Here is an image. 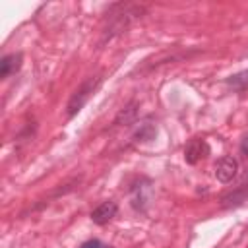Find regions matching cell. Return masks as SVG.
<instances>
[{
	"mask_svg": "<svg viewBox=\"0 0 248 248\" xmlns=\"http://www.w3.org/2000/svg\"><path fill=\"white\" fill-rule=\"evenodd\" d=\"M99 83H101V78H89V79H85V81L74 91V95H72L70 101H68V116H70V118L76 116V114L83 108V105L89 101V97H91L93 91L99 87Z\"/></svg>",
	"mask_w": 248,
	"mask_h": 248,
	"instance_id": "obj_1",
	"label": "cell"
},
{
	"mask_svg": "<svg viewBox=\"0 0 248 248\" xmlns=\"http://www.w3.org/2000/svg\"><path fill=\"white\" fill-rule=\"evenodd\" d=\"M238 172V161L231 155H223L215 163V176L219 182H231Z\"/></svg>",
	"mask_w": 248,
	"mask_h": 248,
	"instance_id": "obj_2",
	"label": "cell"
},
{
	"mask_svg": "<svg viewBox=\"0 0 248 248\" xmlns=\"http://www.w3.org/2000/svg\"><path fill=\"white\" fill-rule=\"evenodd\" d=\"M207 155H209V145H207L205 140L194 138V140H190V141L186 143V147H184V159H186V163H190V165H196L198 161L205 159Z\"/></svg>",
	"mask_w": 248,
	"mask_h": 248,
	"instance_id": "obj_3",
	"label": "cell"
},
{
	"mask_svg": "<svg viewBox=\"0 0 248 248\" xmlns=\"http://www.w3.org/2000/svg\"><path fill=\"white\" fill-rule=\"evenodd\" d=\"M118 211V205L114 202H103L101 205H97L93 211H91V221L97 223V225H107Z\"/></svg>",
	"mask_w": 248,
	"mask_h": 248,
	"instance_id": "obj_4",
	"label": "cell"
},
{
	"mask_svg": "<svg viewBox=\"0 0 248 248\" xmlns=\"http://www.w3.org/2000/svg\"><path fill=\"white\" fill-rule=\"evenodd\" d=\"M21 64H23V54H21V52L6 54V56L0 60V78L6 79V78H10L12 74L19 72Z\"/></svg>",
	"mask_w": 248,
	"mask_h": 248,
	"instance_id": "obj_5",
	"label": "cell"
},
{
	"mask_svg": "<svg viewBox=\"0 0 248 248\" xmlns=\"http://www.w3.org/2000/svg\"><path fill=\"white\" fill-rule=\"evenodd\" d=\"M227 87L232 91H246L248 89V70H242L238 74H232L225 79Z\"/></svg>",
	"mask_w": 248,
	"mask_h": 248,
	"instance_id": "obj_6",
	"label": "cell"
},
{
	"mask_svg": "<svg viewBox=\"0 0 248 248\" xmlns=\"http://www.w3.org/2000/svg\"><path fill=\"white\" fill-rule=\"evenodd\" d=\"M79 248H101V242H99L97 238H93V240H87V242H83Z\"/></svg>",
	"mask_w": 248,
	"mask_h": 248,
	"instance_id": "obj_7",
	"label": "cell"
},
{
	"mask_svg": "<svg viewBox=\"0 0 248 248\" xmlns=\"http://www.w3.org/2000/svg\"><path fill=\"white\" fill-rule=\"evenodd\" d=\"M240 151H242L244 155H248V136L242 138V141H240Z\"/></svg>",
	"mask_w": 248,
	"mask_h": 248,
	"instance_id": "obj_8",
	"label": "cell"
},
{
	"mask_svg": "<svg viewBox=\"0 0 248 248\" xmlns=\"http://www.w3.org/2000/svg\"><path fill=\"white\" fill-rule=\"evenodd\" d=\"M101 248H112V246H101Z\"/></svg>",
	"mask_w": 248,
	"mask_h": 248,
	"instance_id": "obj_9",
	"label": "cell"
}]
</instances>
